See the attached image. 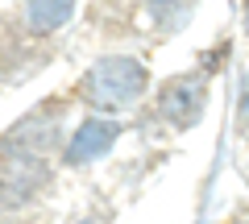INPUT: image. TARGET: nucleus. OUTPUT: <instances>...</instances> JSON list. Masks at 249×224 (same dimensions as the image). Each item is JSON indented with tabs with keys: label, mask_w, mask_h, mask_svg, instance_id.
<instances>
[{
	"label": "nucleus",
	"mask_w": 249,
	"mask_h": 224,
	"mask_svg": "<svg viewBox=\"0 0 249 224\" xmlns=\"http://www.w3.org/2000/svg\"><path fill=\"white\" fill-rule=\"evenodd\" d=\"M145 91V67L137 58H100L83 75V100L104 112H121Z\"/></svg>",
	"instance_id": "1"
},
{
	"label": "nucleus",
	"mask_w": 249,
	"mask_h": 224,
	"mask_svg": "<svg viewBox=\"0 0 249 224\" xmlns=\"http://www.w3.org/2000/svg\"><path fill=\"white\" fill-rule=\"evenodd\" d=\"M204 100H208L204 79H199V75H187V79H175L166 91H162L158 112L170 121V125H196L199 112H204Z\"/></svg>",
	"instance_id": "2"
},
{
	"label": "nucleus",
	"mask_w": 249,
	"mask_h": 224,
	"mask_svg": "<svg viewBox=\"0 0 249 224\" xmlns=\"http://www.w3.org/2000/svg\"><path fill=\"white\" fill-rule=\"evenodd\" d=\"M116 141V129L108 121H83L75 129V137L67 141V162H91V158H104L108 145Z\"/></svg>",
	"instance_id": "3"
},
{
	"label": "nucleus",
	"mask_w": 249,
	"mask_h": 224,
	"mask_svg": "<svg viewBox=\"0 0 249 224\" xmlns=\"http://www.w3.org/2000/svg\"><path fill=\"white\" fill-rule=\"evenodd\" d=\"M75 13V0H25V25L34 34H50L62 29Z\"/></svg>",
	"instance_id": "4"
},
{
	"label": "nucleus",
	"mask_w": 249,
	"mask_h": 224,
	"mask_svg": "<svg viewBox=\"0 0 249 224\" xmlns=\"http://www.w3.org/2000/svg\"><path fill=\"white\" fill-rule=\"evenodd\" d=\"M150 4L154 9H166V4H175V0H150Z\"/></svg>",
	"instance_id": "5"
},
{
	"label": "nucleus",
	"mask_w": 249,
	"mask_h": 224,
	"mask_svg": "<svg viewBox=\"0 0 249 224\" xmlns=\"http://www.w3.org/2000/svg\"><path fill=\"white\" fill-rule=\"evenodd\" d=\"M245 25H249V0H245Z\"/></svg>",
	"instance_id": "6"
}]
</instances>
